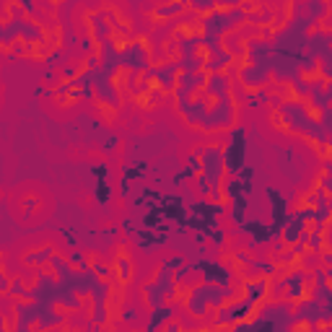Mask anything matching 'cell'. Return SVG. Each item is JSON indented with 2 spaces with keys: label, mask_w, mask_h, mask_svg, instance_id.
Listing matches in <instances>:
<instances>
[{
  "label": "cell",
  "mask_w": 332,
  "mask_h": 332,
  "mask_svg": "<svg viewBox=\"0 0 332 332\" xmlns=\"http://www.w3.org/2000/svg\"><path fill=\"white\" fill-rule=\"evenodd\" d=\"M283 117H285V122H288L293 130L304 132V135H312L314 140L324 143V127H322L312 115H309V109H306L304 104H299V101L283 104Z\"/></svg>",
  "instance_id": "cell-1"
},
{
  "label": "cell",
  "mask_w": 332,
  "mask_h": 332,
  "mask_svg": "<svg viewBox=\"0 0 332 332\" xmlns=\"http://www.w3.org/2000/svg\"><path fill=\"white\" fill-rule=\"evenodd\" d=\"M200 159H203V179H200V192L208 195L210 190L218 187L220 176H224V151L220 148H203L200 151Z\"/></svg>",
  "instance_id": "cell-2"
},
{
  "label": "cell",
  "mask_w": 332,
  "mask_h": 332,
  "mask_svg": "<svg viewBox=\"0 0 332 332\" xmlns=\"http://www.w3.org/2000/svg\"><path fill=\"white\" fill-rule=\"evenodd\" d=\"M306 273H301V270H293L291 275H285V280H283V288H288V301H301L304 299V293H306Z\"/></svg>",
  "instance_id": "cell-3"
},
{
  "label": "cell",
  "mask_w": 332,
  "mask_h": 332,
  "mask_svg": "<svg viewBox=\"0 0 332 332\" xmlns=\"http://www.w3.org/2000/svg\"><path fill=\"white\" fill-rule=\"evenodd\" d=\"M185 8V0H176V3H166V6H161L159 11H156V16L159 18H169V16H176Z\"/></svg>",
  "instance_id": "cell-4"
},
{
  "label": "cell",
  "mask_w": 332,
  "mask_h": 332,
  "mask_svg": "<svg viewBox=\"0 0 332 332\" xmlns=\"http://www.w3.org/2000/svg\"><path fill=\"white\" fill-rule=\"evenodd\" d=\"M117 275H120L122 283H127V280L132 278V262H130L127 257H120V260H117Z\"/></svg>",
  "instance_id": "cell-5"
},
{
  "label": "cell",
  "mask_w": 332,
  "mask_h": 332,
  "mask_svg": "<svg viewBox=\"0 0 332 332\" xmlns=\"http://www.w3.org/2000/svg\"><path fill=\"white\" fill-rule=\"evenodd\" d=\"M6 293H11V296H21V299H31V291H26V285L21 283V280H11V285H8V291Z\"/></svg>",
  "instance_id": "cell-6"
},
{
  "label": "cell",
  "mask_w": 332,
  "mask_h": 332,
  "mask_svg": "<svg viewBox=\"0 0 332 332\" xmlns=\"http://www.w3.org/2000/svg\"><path fill=\"white\" fill-rule=\"evenodd\" d=\"M192 3V8H197V11H213L215 6H218V0H190Z\"/></svg>",
  "instance_id": "cell-7"
},
{
  "label": "cell",
  "mask_w": 332,
  "mask_h": 332,
  "mask_svg": "<svg viewBox=\"0 0 332 332\" xmlns=\"http://www.w3.org/2000/svg\"><path fill=\"white\" fill-rule=\"evenodd\" d=\"M44 260H52V249H44V252L29 254V262H44Z\"/></svg>",
  "instance_id": "cell-8"
},
{
  "label": "cell",
  "mask_w": 332,
  "mask_h": 332,
  "mask_svg": "<svg viewBox=\"0 0 332 332\" xmlns=\"http://www.w3.org/2000/svg\"><path fill=\"white\" fill-rule=\"evenodd\" d=\"M109 273H112V270H109L106 265H101V262H94V275H96V278H106Z\"/></svg>",
  "instance_id": "cell-9"
},
{
  "label": "cell",
  "mask_w": 332,
  "mask_h": 332,
  "mask_svg": "<svg viewBox=\"0 0 332 332\" xmlns=\"http://www.w3.org/2000/svg\"><path fill=\"white\" fill-rule=\"evenodd\" d=\"M187 164H190V171H200V159L197 156H187Z\"/></svg>",
  "instance_id": "cell-10"
},
{
  "label": "cell",
  "mask_w": 332,
  "mask_h": 332,
  "mask_svg": "<svg viewBox=\"0 0 332 332\" xmlns=\"http://www.w3.org/2000/svg\"><path fill=\"white\" fill-rule=\"evenodd\" d=\"M8 285H11V280L6 278V273L0 270V291H8Z\"/></svg>",
  "instance_id": "cell-11"
}]
</instances>
